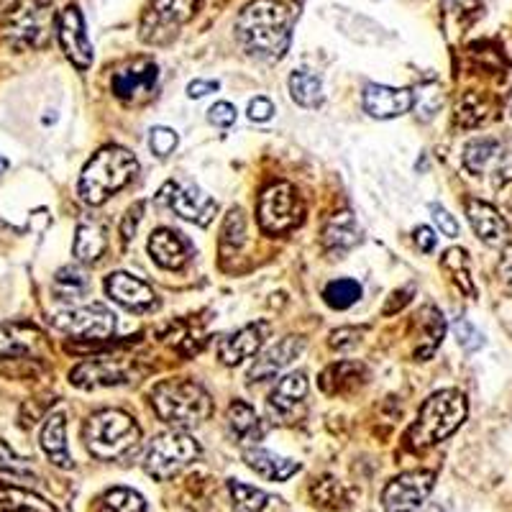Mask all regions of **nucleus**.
Segmentation results:
<instances>
[{
  "instance_id": "7c9ffc66",
  "label": "nucleus",
  "mask_w": 512,
  "mask_h": 512,
  "mask_svg": "<svg viewBox=\"0 0 512 512\" xmlns=\"http://www.w3.org/2000/svg\"><path fill=\"white\" fill-rule=\"evenodd\" d=\"M418 318L420 328H423V338H420V346L415 349V356L420 361H428L438 351L443 336H446V320H443L441 310L433 308V305H425Z\"/></svg>"
},
{
  "instance_id": "13d9d810",
  "label": "nucleus",
  "mask_w": 512,
  "mask_h": 512,
  "mask_svg": "<svg viewBox=\"0 0 512 512\" xmlns=\"http://www.w3.org/2000/svg\"><path fill=\"white\" fill-rule=\"evenodd\" d=\"M505 108H507V113H510V118H512V93H510V98H507Z\"/></svg>"
},
{
  "instance_id": "de8ad7c7",
  "label": "nucleus",
  "mask_w": 512,
  "mask_h": 512,
  "mask_svg": "<svg viewBox=\"0 0 512 512\" xmlns=\"http://www.w3.org/2000/svg\"><path fill=\"white\" fill-rule=\"evenodd\" d=\"M208 121L218 128H228L236 121V108L231 103H216L208 111Z\"/></svg>"
},
{
  "instance_id": "9d476101",
  "label": "nucleus",
  "mask_w": 512,
  "mask_h": 512,
  "mask_svg": "<svg viewBox=\"0 0 512 512\" xmlns=\"http://www.w3.org/2000/svg\"><path fill=\"white\" fill-rule=\"evenodd\" d=\"M200 0H152L141 18V41L146 44H167L177 31L195 16Z\"/></svg>"
},
{
  "instance_id": "412c9836",
  "label": "nucleus",
  "mask_w": 512,
  "mask_h": 512,
  "mask_svg": "<svg viewBox=\"0 0 512 512\" xmlns=\"http://www.w3.org/2000/svg\"><path fill=\"white\" fill-rule=\"evenodd\" d=\"M305 338L303 336H287L282 341H277L274 346H269L267 351H262V356L251 364L249 379L251 382H262V379H272L274 374L280 372L282 367H287L290 361H295L297 356L303 354Z\"/></svg>"
},
{
  "instance_id": "e433bc0d",
  "label": "nucleus",
  "mask_w": 512,
  "mask_h": 512,
  "mask_svg": "<svg viewBox=\"0 0 512 512\" xmlns=\"http://www.w3.org/2000/svg\"><path fill=\"white\" fill-rule=\"evenodd\" d=\"M492 118V108H489L487 100L477 93H469L461 98L459 108H456V123L461 128H477L482 123H487Z\"/></svg>"
},
{
  "instance_id": "ddd939ff",
  "label": "nucleus",
  "mask_w": 512,
  "mask_h": 512,
  "mask_svg": "<svg viewBox=\"0 0 512 512\" xmlns=\"http://www.w3.org/2000/svg\"><path fill=\"white\" fill-rule=\"evenodd\" d=\"M436 474L433 472H405L392 479L382 492L384 512H415L431 495Z\"/></svg>"
},
{
  "instance_id": "2eb2a0df",
  "label": "nucleus",
  "mask_w": 512,
  "mask_h": 512,
  "mask_svg": "<svg viewBox=\"0 0 512 512\" xmlns=\"http://www.w3.org/2000/svg\"><path fill=\"white\" fill-rule=\"evenodd\" d=\"M105 295L131 313H149L159 305L152 285H146L141 277L128 272H113L111 277H105Z\"/></svg>"
},
{
  "instance_id": "a211bd4d",
  "label": "nucleus",
  "mask_w": 512,
  "mask_h": 512,
  "mask_svg": "<svg viewBox=\"0 0 512 512\" xmlns=\"http://www.w3.org/2000/svg\"><path fill=\"white\" fill-rule=\"evenodd\" d=\"M159 77V67L149 59H134L113 75L111 90L121 100H136L139 95L149 93Z\"/></svg>"
},
{
  "instance_id": "8fccbe9b",
  "label": "nucleus",
  "mask_w": 512,
  "mask_h": 512,
  "mask_svg": "<svg viewBox=\"0 0 512 512\" xmlns=\"http://www.w3.org/2000/svg\"><path fill=\"white\" fill-rule=\"evenodd\" d=\"M141 213H144V203H136L134 208L126 213V218H123V226H121L123 241H131L136 236V226L141 223Z\"/></svg>"
},
{
  "instance_id": "0eeeda50",
  "label": "nucleus",
  "mask_w": 512,
  "mask_h": 512,
  "mask_svg": "<svg viewBox=\"0 0 512 512\" xmlns=\"http://www.w3.org/2000/svg\"><path fill=\"white\" fill-rule=\"evenodd\" d=\"M200 456L198 441L185 431H169L154 438L144 454V472L157 482L177 477Z\"/></svg>"
},
{
  "instance_id": "f3484780",
  "label": "nucleus",
  "mask_w": 512,
  "mask_h": 512,
  "mask_svg": "<svg viewBox=\"0 0 512 512\" xmlns=\"http://www.w3.org/2000/svg\"><path fill=\"white\" fill-rule=\"evenodd\" d=\"M70 382L80 390H98V387H116L128 382V369L118 359L98 356L77 364L70 374Z\"/></svg>"
},
{
  "instance_id": "f257e3e1",
  "label": "nucleus",
  "mask_w": 512,
  "mask_h": 512,
  "mask_svg": "<svg viewBox=\"0 0 512 512\" xmlns=\"http://www.w3.org/2000/svg\"><path fill=\"white\" fill-rule=\"evenodd\" d=\"M236 36L251 57L280 62L292 41V13L277 0H254L236 18Z\"/></svg>"
},
{
  "instance_id": "f03ea898",
  "label": "nucleus",
  "mask_w": 512,
  "mask_h": 512,
  "mask_svg": "<svg viewBox=\"0 0 512 512\" xmlns=\"http://www.w3.org/2000/svg\"><path fill=\"white\" fill-rule=\"evenodd\" d=\"M149 397H152L159 420L177 428V431L198 428L213 415V400H210L203 384L185 377L162 379V382L154 384Z\"/></svg>"
},
{
  "instance_id": "6ab92c4d",
  "label": "nucleus",
  "mask_w": 512,
  "mask_h": 512,
  "mask_svg": "<svg viewBox=\"0 0 512 512\" xmlns=\"http://www.w3.org/2000/svg\"><path fill=\"white\" fill-rule=\"evenodd\" d=\"M269 333V323L259 320V323H251V326L239 328L236 333L226 336L218 346V356L226 367H239L241 361H246L249 356L259 354V349L264 346V338Z\"/></svg>"
},
{
  "instance_id": "cd10ccee",
  "label": "nucleus",
  "mask_w": 512,
  "mask_h": 512,
  "mask_svg": "<svg viewBox=\"0 0 512 512\" xmlns=\"http://www.w3.org/2000/svg\"><path fill=\"white\" fill-rule=\"evenodd\" d=\"M0 512H57V507L31 489L0 479Z\"/></svg>"
},
{
  "instance_id": "dca6fc26",
  "label": "nucleus",
  "mask_w": 512,
  "mask_h": 512,
  "mask_svg": "<svg viewBox=\"0 0 512 512\" xmlns=\"http://www.w3.org/2000/svg\"><path fill=\"white\" fill-rule=\"evenodd\" d=\"M364 111L379 121H390L413 111L415 93L408 88H387V85H367L364 88Z\"/></svg>"
},
{
  "instance_id": "a19ab883",
  "label": "nucleus",
  "mask_w": 512,
  "mask_h": 512,
  "mask_svg": "<svg viewBox=\"0 0 512 512\" xmlns=\"http://www.w3.org/2000/svg\"><path fill=\"white\" fill-rule=\"evenodd\" d=\"M244 241H246V218L239 208H233L231 213H228L226 223H223V249H228V244H231V249H239Z\"/></svg>"
},
{
  "instance_id": "a18cd8bd",
  "label": "nucleus",
  "mask_w": 512,
  "mask_h": 512,
  "mask_svg": "<svg viewBox=\"0 0 512 512\" xmlns=\"http://www.w3.org/2000/svg\"><path fill=\"white\" fill-rule=\"evenodd\" d=\"M364 331H367V328H338V331L331 333V346L338 351L351 349V346L359 344Z\"/></svg>"
},
{
  "instance_id": "9b49d317",
  "label": "nucleus",
  "mask_w": 512,
  "mask_h": 512,
  "mask_svg": "<svg viewBox=\"0 0 512 512\" xmlns=\"http://www.w3.org/2000/svg\"><path fill=\"white\" fill-rule=\"evenodd\" d=\"M44 336L31 323H0V372L13 374L16 367L41 359Z\"/></svg>"
},
{
  "instance_id": "2f4dec72",
  "label": "nucleus",
  "mask_w": 512,
  "mask_h": 512,
  "mask_svg": "<svg viewBox=\"0 0 512 512\" xmlns=\"http://www.w3.org/2000/svg\"><path fill=\"white\" fill-rule=\"evenodd\" d=\"M228 425H231L233 436L239 438L241 443H259L264 436V423L256 418L254 408L244 400L231 402V408H228Z\"/></svg>"
},
{
  "instance_id": "72a5a7b5",
  "label": "nucleus",
  "mask_w": 512,
  "mask_h": 512,
  "mask_svg": "<svg viewBox=\"0 0 512 512\" xmlns=\"http://www.w3.org/2000/svg\"><path fill=\"white\" fill-rule=\"evenodd\" d=\"M441 269L466 297H477V287H474L472 280V264H469V254L464 249H448L441 259Z\"/></svg>"
},
{
  "instance_id": "a878e982",
  "label": "nucleus",
  "mask_w": 512,
  "mask_h": 512,
  "mask_svg": "<svg viewBox=\"0 0 512 512\" xmlns=\"http://www.w3.org/2000/svg\"><path fill=\"white\" fill-rule=\"evenodd\" d=\"M244 461L249 469H254L259 477L272 479V482H285L292 474L300 472V464L290 459H282V456L272 454L267 448H249L244 451Z\"/></svg>"
},
{
  "instance_id": "423d86ee",
  "label": "nucleus",
  "mask_w": 512,
  "mask_h": 512,
  "mask_svg": "<svg viewBox=\"0 0 512 512\" xmlns=\"http://www.w3.org/2000/svg\"><path fill=\"white\" fill-rule=\"evenodd\" d=\"M54 13L47 0H18L0 21L3 39L16 49L47 47L52 36Z\"/></svg>"
},
{
  "instance_id": "473e14b6",
  "label": "nucleus",
  "mask_w": 512,
  "mask_h": 512,
  "mask_svg": "<svg viewBox=\"0 0 512 512\" xmlns=\"http://www.w3.org/2000/svg\"><path fill=\"white\" fill-rule=\"evenodd\" d=\"M88 290H90L88 272L75 267V264H72V267H62L57 272V277H54V295H57V300H62V303L67 305H75Z\"/></svg>"
},
{
  "instance_id": "5fc2aeb1",
  "label": "nucleus",
  "mask_w": 512,
  "mask_h": 512,
  "mask_svg": "<svg viewBox=\"0 0 512 512\" xmlns=\"http://www.w3.org/2000/svg\"><path fill=\"white\" fill-rule=\"evenodd\" d=\"M451 8H459V11H469V8L477 6V0H446Z\"/></svg>"
},
{
  "instance_id": "09e8293b",
  "label": "nucleus",
  "mask_w": 512,
  "mask_h": 512,
  "mask_svg": "<svg viewBox=\"0 0 512 512\" xmlns=\"http://www.w3.org/2000/svg\"><path fill=\"white\" fill-rule=\"evenodd\" d=\"M512 180V152H502L500 162L492 169V185L502 187Z\"/></svg>"
},
{
  "instance_id": "79ce46f5",
  "label": "nucleus",
  "mask_w": 512,
  "mask_h": 512,
  "mask_svg": "<svg viewBox=\"0 0 512 512\" xmlns=\"http://www.w3.org/2000/svg\"><path fill=\"white\" fill-rule=\"evenodd\" d=\"M177 141H180L177 134L167 126H154L152 134H149V146H152V152L157 154V157H167V154L175 152Z\"/></svg>"
},
{
  "instance_id": "bb28decb",
  "label": "nucleus",
  "mask_w": 512,
  "mask_h": 512,
  "mask_svg": "<svg viewBox=\"0 0 512 512\" xmlns=\"http://www.w3.org/2000/svg\"><path fill=\"white\" fill-rule=\"evenodd\" d=\"M105 249H108V228H105V223L95 221V218L82 221L77 226L75 246H72L77 259L80 262H98L100 256L105 254Z\"/></svg>"
},
{
  "instance_id": "4d7b16f0",
  "label": "nucleus",
  "mask_w": 512,
  "mask_h": 512,
  "mask_svg": "<svg viewBox=\"0 0 512 512\" xmlns=\"http://www.w3.org/2000/svg\"><path fill=\"white\" fill-rule=\"evenodd\" d=\"M423 512H443V510H441V507H438V505H428Z\"/></svg>"
},
{
  "instance_id": "5701e85b",
  "label": "nucleus",
  "mask_w": 512,
  "mask_h": 512,
  "mask_svg": "<svg viewBox=\"0 0 512 512\" xmlns=\"http://www.w3.org/2000/svg\"><path fill=\"white\" fill-rule=\"evenodd\" d=\"M305 395H308V377H305V372L285 374V377L277 379L272 395H269V413L285 418V415H290L292 410L303 405Z\"/></svg>"
},
{
  "instance_id": "37998d69",
  "label": "nucleus",
  "mask_w": 512,
  "mask_h": 512,
  "mask_svg": "<svg viewBox=\"0 0 512 512\" xmlns=\"http://www.w3.org/2000/svg\"><path fill=\"white\" fill-rule=\"evenodd\" d=\"M454 331H456V341H459V346L464 351H469V354H472V351H479L484 346V336L472 326V323H469V320L464 318L456 320Z\"/></svg>"
},
{
  "instance_id": "4be33fe9",
  "label": "nucleus",
  "mask_w": 512,
  "mask_h": 512,
  "mask_svg": "<svg viewBox=\"0 0 512 512\" xmlns=\"http://www.w3.org/2000/svg\"><path fill=\"white\" fill-rule=\"evenodd\" d=\"M149 254L162 269H182L187 264V241L172 228H157L149 239Z\"/></svg>"
},
{
  "instance_id": "f8f14e48",
  "label": "nucleus",
  "mask_w": 512,
  "mask_h": 512,
  "mask_svg": "<svg viewBox=\"0 0 512 512\" xmlns=\"http://www.w3.org/2000/svg\"><path fill=\"white\" fill-rule=\"evenodd\" d=\"M159 200L175 210L177 216L195 223V226H208L218 210L216 200L210 198L205 190H200L195 182H190V185L167 182V185L162 187V192H159Z\"/></svg>"
},
{
  "instance_id": "49530a36",
  "label": "nucleus",
  "mask_w": 512,
  "mask_h": 512,
  "mask_svg": "<svg viewBox=\"0 0 512 512\" xmlns=\"http://www.w3.org/2000/svg\"><path fill=\"white\" fill-rule=\"evenodd\" d=\"M246 116H249V121L256 123L269 121V118L274 116V103L269 98H264V95H259V98L249 100V105H246Z\"/></svg>"
},
{
  "instance_id": "f704fd0d",
  "label": "nucleus",
  "mask_w": 512,
  "mask_h": 512,
  "mask_svg": "<svg viewBox=\"0 0 512 512\" xmlns=\"http://www.w3.org/2000/svg\"><path fill=\"white\" fill-rule=\"evenodd\" d=\"M290 85V95L297 105L303 108H318L323 103V82L318 75L308 70H295L287 80Z\"/></svg>"
},
{
  "instance_id": "c9c22d12",
  "label": "nucleus",
  "mask_w": 512,
  "mask_h": 512,
  "mask_svg": "<svg viewBox=\"0 0 512 512\" xmlns=\"http://www.w3.org/2000/svg\"><path fill=\"white\" fill-rule=\"evenodd\" d=\"M228 492L233 497V512H262L269 502V495L264 489L251 487V484L239 482V479L228 482Z\"/></svg>"
},
{
  "instance_id": "b1692460",
  "label": "nucleus",
  "mask_w": 512,
  "mask_h": 512,
  "mask_svg": "<svg viewBox=\"0 0 512 512\" xmlns=\"http://www.w3.org/2000/svg\"><path fill=\"white\" fill-rule=\"evenodd\" d=\"M41 448L44 454L49 456L54 466H62V469H72V456L70 448H67V418L64 413H52L44 425H41Z\"/></svg>"
},
{
  "instance_id": "c756f323",
  "label": "nucleus",
  "mask_w": 512,
  "mask_h": 512,
  "mask_svg": "<svg viewBox=\"0 0 512 512\" xmlns=\"http://www.w3.org/2000/svg\"><path fill=\"white\" fill-rule=\"evenodd\" d=\"M502 157V144L492 136H479L464 146V167L472 175H484L489 167L495 169Z\"/></svg>"
},
{
  "instance_id": "1a4fd4ad",
  "label": "nucleus",
  "mask_w": 512,
  "mask_h": 512,
  "mask_svg": "<svg viewBox=\"0 0 512 512\" xmlns=\"http://www.w3.org/2000/svg\"><path fill=\"white\" fill-rule=\"evenodd\" d=\"M54 328L77 341H105L116 331V315L100 303L67 305L52 318Z\"/></svg>"
},
{
  "instance_id": "ea45409f",
  "label": "nucleus",
  "mask_w": 512,
  "mask_h": 512,
  "mask_svg": "<svg viewBox=\"0 0 512 512\" xmlns=\"http://www.w3.org/2000/svg\"><path fill=\"white\" fill-rule=\"evenodd\" d=\"M0 472L13 479H29V482L36 479V472L29 466V461L18 459L3 441H0Z\"/></svg>"
},
{
  "instance_id": "aec40b11",
  "label": "nucleus",
  "mask_w": 512,
  "mask_h": 512,
  "mask_svg": "<svg viewBox=\"0 0 512 512\" xmlns=\"http://www.w3.org/2000/svg\"><path fill=\"white\" fill-rule=\"evenodd\" d=\"M466 216H469L474 233L487 246H502L510 241V226H507V221L500 216V210L495 205L477 198L466 200Z\"/></svg>"
},
{
  "instance_id": "c85d7f7f",
  "label": "nucleus",
  "mask_w": 512,
  "mask_h": 512,
  "mask_svg": "<svg viewBox=\"0 0 512 512\" xmlns=\"http://www.w3.org/2000/svg\"><path fill=\"white\" fill-rule=\"evenodd\" d=\"M367 372L356 361H338L331 364L326 372L320 374V390L326 395H344V392L356 390V384L364 382Z\"/></svg>"
},
{
  "instance_id": "4c0bfd02",
  "label": "nucleus",
  "mask_w": 512,
  "mask_h": 512,
  "mask_svg": "<svg viewBox=\"0 0 512 512\" xmlns=\"http://www.w3.org/2000/svg\"><path fill=\"white\" fill-rule=\"evenodd\" d=\"M98 512H146V505L136 489L116 487L100 497Z\"/></svg>"
},
{
  "instance_id": "4468645a",
  "label": "nucleus",
  "mask_w": 512,
  "mask_h": 512,
  "mask_svg": "<svg viewBox=\"0 0 512 512\" xmlns=\"http://www.w3.org/2000/svg\"><path fill=\"white\" fill-rule=\"evenodd\" d=\"M57 36L62 44V52L67 54L77 70H88L93 64V44L88 39V29H85V18L77 6L62 8L57 16Z\"/></svg>"
},
{
  "instance_id": "864d4df0",
  "label": "nucleus",
  "mask_w": 512,
  "mask_h": 512,
  "mask_svg": "<svg viewBox=\"0 0 512 512\" xmlns=\"http://www.w3.org/2000/svg\"><path fill=\"white\" fill-rule=\"evenodd\" d=\"M500 277L505 282L507 290H512V244L502 251V259H500Z\"/></svg>"
},
{
  "instance_id": "c03bdc74",
  "label": "nucleus",
  "mask_w": 512,
  "mask_h": 512,
  "mask_svg": "<svg viewBox=\"0 0 512 512\" xmlns=\"http://www.w3.org/2000/svg\"><path fill=\"white\" fill-rule=\"evenodd\" d=\"M431 213H433V221H436L438 231H441L443 236H448V239H456V236H459V223H456V218L451 216V213H448L443 205L433 203Z\"/></svg>"
},
{
  "instance_id": "393cba45",
  "label": "nucleus",
  "mask_w": 512,
  "mask_h": 512,
  "mask_svg": "<svg viewBox=\"0 0 512 512\" xmlns=\"http://www.w3.org/2000/svg\"><path fill=\"white\" fill-rule=\"evenodd\" d=\"M361 241V228L356 223L354 213L349 210H341L336 216L328 218L326 228H323V244L333 254H346V251L354 249Z\"/></svg>"
},
{
  "instance_id": "39448f33",
  "label": "nucleus",
  "mask_w": 512,
  "mask_h": 512,
  "mask_svg": "<svg viewBox=\"0 0 512 512\" xmlns=\"http://www.w3.org/2000/svg\"><path fill=\"white\" fill-rule=\"evenodd\" d=\"M466 410H469V405L459 390L433 392L423 402L418 420L408 431V446L415 451H423V448H431L451 438L466 420Z\"/></svg>"
},
{
  "instance_id": "603ef678",
  "label": "nucleus",
  "mask_w": 512,
  "mask_h": 512,
  "mask_svg": "<svg viewBox=\"0 0 512 512\" xmlns=\"http://www.w3.org/2000/svg\"><path fill=\"white\" fill-rule=\"evenodd\" d=\"M216 90H218V82L216 80H192L190 85H187V95H190L192 100L205 98V95L216 93Z\"/></svg>"
},
{
  "instance_id": "3c124183",
  "label": "nucleus",
  "mask_w": 512,
  "mask_h": 512,
  "mask_svg": "<svg viewBox=\"0 0 512 512\" xmlns=\"http://www.w3.org/2000/svg\"><path fill=\"white\" fill-rule=\"evenodd\" d=\"M413 239H415V246H418L423 254H431V251H436V246H438L436 231H433V228H428V226L415 228Z\"/></svg>"
},
{
  "instance_id": "20e7f679",
  "label": "nucleus",
  "mask_w": 512,
  "mask_h": 512,
  "mask_svg": "<svg viewBox=\"0 0 512 512\" xmlns=\"http://www.w3.org/2000/svg\"><path fill=\"white\" fill-rule=\"evenodd\" d=\"M82 441L95 459L121 461L139 448L141 428L123 410H100L82 425Z\"/></svg>"
},
{
  "instance_id": "58836bf2",
  "label": "nucleus",
  "mask_w": 512,
  "mask_h": 512,
  "mask_svg": "<svg viewBox=\"0 0 512 512\" xmlns=\"http://www.w3.org/2000/svg\"><path fill=\"white\" fill-rule=\"evenodd\" d=\"M326 303L331 305L333 310H349L351 305L359 303L361 297V285L356 280H349V277H341V280H333L331 285L323 292Z\"/></svg>"
},
{
  "instance_id": "6e6552de",
  "label": "nucleus",
  "mask_w": 512,
  "mask_h": 512,
  "mask_svg": "<svg viewBox=\"0 0 512 512\" xmlns=\"http://www.w3.org/2000/svg\"><path fill=\"white\" fill-rule=\"evenodd\" d=\"M259 226L269 236H282V233H290L292 228L300 226L303 221V205L297 198L295 187L290 182H274L267 190L262 192L259 198Z\"/></svg>"
},
{
  "instance_id": "6e6d98bb",
  "label": "nucleus",
  "mask_w": 512,
  "mask_h": 512,
  "mask_svg": "<svg viewBox=\"0 0 512 512\" xmlns=\"http://www.w3.org/2000/svg\"><path fill=\"white\" fill-rule=\"evenodd\" d=\"M6 169H8V159L0 157V175H3V172H6Z\"/></svg>"
},
{
  "instance_id": "7ed1b4c3",
  "label": "nucleus",
  "mask_w": 512,
  "mask_h": 512,
  "mask_svg": "<svg viewBox=\"0 0 512 512\" xmlns=\"http://www.w3.org/2000/svg\"><path fill=\"white\" fill-rule=\"evenodd\" d=\"M136 175H139V162L134 154L123 146H105L85 164L77 190L88 205H100L113 192L123 190Z\"/></svg>"
}]
</instances>
